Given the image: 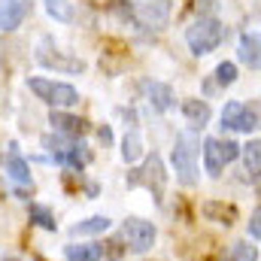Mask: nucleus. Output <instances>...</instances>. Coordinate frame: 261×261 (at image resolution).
<instances>
[{
	"mask_svg": "<svg viewBox=\"0 0 261 261\" xmlns=\"http://www.w3.org/2000/svg\"><path fill=\"white\" fill-rule=\"evenodd\" d=\"M200 213H203L210 222H219V225H225V228H231L234 219H237V210H234L231 203H219V200H206Z\"/></svg>",
	"mask_w": 261,
	"mask_h": 261,
	"instance_id": "dca6fc26",
	"label": "nucleus"
},
{
	"mask_svg": "<svg viewBox=\"0 0 261 261\" xmlns=\"http://www.w3.org/2000/svg\"><path fill=\"white\" fill-rule=\"evenodd\" d=\"M143 91H146V97H149V103H152V110H158V113H167L170 107H173V88L167 85V82H143Z\"/></svg>",
	"mask_w": 261,
	"mask_h": 261,
	"instance_id": "f8f14e48",
	"label": "nucleus"
},
{
	"mask_svg": "<svg viewBox=\"0 0 261 261\" xmlns=\"http://www.w3.org/2000/svg\"><path fill=\"white\" fill-rule=\"evenodd\" d=\"M49 125L58 130L61 137H82L85 134V122L76 119V116H70V113H64V110H52Z\"/></svg>",
	"mask_w": 261,
	"mask_h": 261,
	"instance_id": "ddd939ff",
	"label": "nucleus"
},
{
	"mask_svg": "<svg viewBox=\"0 0 261 261\" xmlns=\"http://www.w3.org/2000/svg\"><path fill=\"white\" fill-rule=\"evenodd\" d=\"M122 158H125L128 164H134V161L143 158V137H140V130L130 128L128 134H125V140H122Z\"/></svg>",
	"mask_w": 261,
	"mask_h": 261,
	"instance_id": "412c9836",
	"label": "nucleus"
},
{
	"mask_svg": "<svg viewBox=\"0 0 261 261\" xmlns=\"http://www.w3.org/2000/svg\"><path fill=\"white\" fill-rule=\"evenodd\" d=\"M46 3V12L55 18V21H73V6L70 0H43Z\"/></svg>",
	"mask_w": 261,
	"mask_h": 261,
	"instance_id": "5701e85b",
	"label": "nucleus"
},
{
	"mask_svg": "<svg viewBox=\"0 0 261 261\" xmlns=\"http://www.w3.org/2000/svg\"><path fill=\"white\" fill-rule=\"evenodd\" d=\"M43 149H49V155L61 164L64 155L73 149V140H67V137H61V134H46V137H43Z\"/></svg>",
	"mask_w": 261,
	"mask_h": 261,
	"instance_id": "aec40b11",
	"label": "nucleus"
},
{
	"mask_svg": "<svg viewBox=\"0 0 261 261\" xmlns=\"http://www.w3.org/2000/svg\"><path fill=\"white\" fill-rule=\"evenodd\" d=\"M216 82H219L222 88L234 85V82H237V64H231V61H222V64L216 67Z\"/></svg>",
	"mask_w": 261,
	"mask_h": 261,
	"instance_id": "b1692460",
	"label": "nucleus"
},
{
	"mask_svg": "<svg viewBox=\"0 0 261 261\" xmlns=\"http://www.w3.org/2000/svg\"><path fill=\"white\" fill-rule=\"evenodd\" d=\"M97 140H100L103 146L113 143V130H110V125H100V128H97Z\"/></svg>",
	"mask_w": 261,
	"mask_h": 261,
	"instance_id": "cd10ccee",
	"label": "nucleus"
},
{
	"mask_svg": "<svg viewBox=\"0 0 261 261\" xmlns=\"http://www.w3.org/2000/svg\"><path fill=\"white\" fill-rule=\"evenodd\" d=\"M170 161H173L176 179H179L186 189L197 186V161H195V146H192V137H189V134H179V137H176V146H173Z\"/></svg>",
	"mask_w": 261,
	"mask_h": 261,
	"instance_id": "39448f33",
	"label": "nucleus"
},
{
	"mask_svg": "<svg viewBox=\"0 0 261 261\" xmlns=\"http://www.w3.org/2000/svg\"><path fill=\"white\" fill-rule=\"evenodd\" d=\"M37 61L43 67H49V70H61V73H82V70H85V61H82V58L64 55L49 37L40 40V46H37Z\"/></svg>",
	"mask_w": 261,
	"mask_h": 261,
	"instance_id": "0eeeda50",
	"label": "nucleus"
},
{
	"mask_svg": "<svg viewBox=\"0 0 261 261\" xmlns=\"http://www.w3.org/2000/svg\"><path fill=\"white\" fill-rule=\"evenodd\" d=\"M222 128L240 130V134H255L258 130V107L255 103L228 100L225 110H222Z\"/></svg>",
	"mask_w": 261,
	"mask_h": 261,
	"instance_id": "423d86ee",
	"label": "nucleus"
},
{
	"mask_svg": "<svg viewBox=\"0 0 261 261\" xmlns=\"http://www.w3.org/2000/svg\"><path fill=\"white\" fill-rule=\"evenodd\" d=\"M110 219L107 216H91V219H85V222H76L73 228H70V234L73 237H91V234H107L110 231Z\"/></svg>",
	"mask_w": 261,
	"mask_h": 261,
	"instance_id": "a211bd4d",
	"label": "nucleus"
},
{
	"mask_svg": "<svg viewBox=\"0 0 261 261\" xmlns=\"http://www.w3.org/2000/svg\"><path fill=\"white\" fill-rule=\"evenodd\" d=\"M28 213H31V222H34V225H40V228H46V231H55V228H58L55 216H52L46 206H40V203H31V210H28Z\"/></svg>",
	"mask_w": 261,
	"mask_h": 261,
	"instance_id": "4be33fe9",
	"label": "nucleus"
},
{
	"mask_svg": "<svg viewBox=\"0 0 261 261\" xmlns=\"http://www.w3.org/2000/svg\"><path fill=\"white\" fill-rule=\"evenodd\" d=\"M31 0H0V31H15L24 24Z\"/></svg>",
	"mask_w": 261,
	"mask_h": 261,
	"instance_id": "9d476101",
	"label": "nucleus"
},
{
	"mask_svg": "<svg viewBox=\"0 0 261 261\" xmlns=\"http://www.w3.org/2000/svg\"><path fill=\"white\" fill-rule=\"evenodd\" d=\"M240 155H243V164H246V173H249L252 186H258V173H261V143H258V140H249L246 146H240Z\"/></svg>",
	"mask_w": 261,
	"mask_h": 261,
	"instance_id": "f3484780",
	"label": "nucleus"
},
{
	"mask_svg": "<svg viewBox=\"0 0 261 261\" xmlns=\"http://www.w3.org/2000/svg\"><path fill=\"white\" fill-rule=\"evenodd\" d=\"M237 58L249 67V70H258V64H261V37L255 34V31H246V34H240Z\"/></svg>",
	"mask_w": 261,
	"mask_h": 261,
	"instance_id": "9b49d317",
	"label": "nucleus"
},
{
	"mask_svg": "<svg viewBox=\"0 0 261 261\" xmlns=\"http://www.w3.org/2000/svg\"><path fill=\"white\" fill-rule=\"evenodd\" d=\"M110 9H113V12H116L122 21H128V24H134V21H137V18H134V9H130L128 0H113V3H110Z\"/></svg>",
	"mask_w": 261,
	"mask_h": 261,
	"instance_id": "a878e982",
	"label": "nucleus"
},
{
	"mask_svg": "<svg viewBox=\"0 0 261 261\" xmlns=\"http://www.w3.org/2000/svg\"><path fill=\"white\" fill-rule=\"evenodd\" d=\"M228 261H258V249L249 243H234L231 246V258Z\"/></svg>",
	"mask_w": 261,
	"mask_h": 261,
	"instance_id": "393cba45",
	"label": "nucleus"
},
{
	"mask_svg": "<svg viewBox=\"0 0 261 261\" xmlns=\"http://www.w3.org/2000/svg\"><path fill=\"white\" fill-rule=\"evenodd\" d=\"M122 234H125V240H128V246L134 252H149L158 231H155L152 222H146L140 216H130L128 222H125V228H122Z\"/></svg>",
	"mask_w": 261,
	"mask_h": 261,
	"instance_id": "1a4fd4ad",
	"label": "nucleus"
},
{
	"mask_svg": "<svg viewBox=\"0 0 261 261\" xmlns=\"http://www.w3.org/2000/svg\"><path fill=\"white\" fill-rule=\"evenodd\" d=\"M0 261H18V258H0Z\"/></svg>",
	"mask_w": 261,
	"mask_h": 261,
	"instance_id": "c85d7f7f",
	"label": "nucleus"
},
{
	"mask_svg": "<svg viewBox=\"0 0 261 261\" xmlns=\"http://www.w3.org/2000/svg\"><path fill=\"white\" fill-rule=\"evenodd\" d=\"M28 88L43 103H49L55 110H67V107H76L79 103V91L70 82H55V79H46V76H34V79H28Z\"/></svg>",
	"mask_w": 261,
	"mask_h": 261,
	"instance_id": "7ed1b4c3",
	"label": "nucleus"
},
{
	"mask_svg": "<svg viewBox=\"0 0 261 261\" xmlns=\"http://www.w3.org/2000/svg\"><path fill=\"white\" fill-rule=\"evenodd\" d=\"M182 116H186V122H189L192 128H206L213 110H210L206 100H200V97H189V100H182Z\"/></svg>",
	"mask_w": 261,
	"mask_h": 261,
	"instance_id": "4468645a",
	"label": "nucleus"
},
{
	"mask_svg": "<svg viewBox=\"0 0 261 261\" xmlns=\"http://www.w3.org/2000/svg\"><path fill=\"white\" fill-rule=\"evenodd\" d=\"M149 189V195L155 197L158 203L164 200V186H167V170H164V161L158 152H152L137 170H130L128 176V189Z\"/></svg>",
	"mask_w": 261,
	"mask_h": 261,
	"instance_id": "f03ea898",
	"label": "nucleus"
},
{
	"mask_svg": "<svg viewBox=\"0 0 261 261\" xmlns=\"http://www.w3.org/2000/svg\"><path fill=\"white\" fill-rule=\"evenodd\" d=\"M64 255H67V261H100L103 258V246H97V243H79V246H67Z\"/></svg>",
	"mask_w": 261,
	"mask_h": 261,
	"instance_id": "6ab92c4d",
	"label": "nucleus"
},
{
	"mask_svg": "<svg viewBox=\"0 0 261 261\" xmlns=\"http://www.w3.org/2000/svg\"><path fill=\"white\" fill-rule=\"evenodd\" d=\"M134 18L146 28H164L170 21V0H128Z\"/></svg>",
	"mask_w": 261,
	"mask_h": 261,
	"instance_id": "6e6552de",
	"label": "nucleus"
},
{
	"mask_svg": "<svg viewBox=\"0 0 261 261\" xmlns=\"http://www.w3.org/2000/svg\"><path fill=\"white\" fill-rule=\"evenodd\" d=\"M249 237H252L255 243L261 240V210L258 206L252 210V219H249Z\"/></svg>",
	"mask_w": 261,
	"mask_h": 261,
	"instance_id": "bb28decb",
	"label": "nucleus"
},
{
	"mask_svg": "<svg viewBox=\"0 0 261 261\" xmlns=\"http://www.w3.org/2000/svg\"><path fill=\"white\" fill-rule=\"evenodd\" d=\"M9 149H12L9 158H6V173H9V179L18 182V186H31V164L15 152V146H9Z\"/></svg>",
	"mask_w": 261,
	"mask_h": 261,
	"instance_id": "2eb2a0df",
	"label": "nucleus"
},
{
	"mask_svg": "<svg viewBox=\"0 0 261 261\" xmlns=\"http://www.w3.org/2000/svg\"><path fill=\"white\" fill-rule=\"evenodd\" d=\"M222 40H225V24L216 15H200L197 21L189 24V31H186V43H189L192 55H197V58L200 55H210L213 49H219Z\"/></svg>",
	"mask_w": 261,
	"mask_h": 261,
	"instance_id": "f257e3e1",
	"label": "nucleus"
},
{
	"mask_svg": "<svg viewBox=\"0 0 261 261\" xmlns=\"http://www.w3.org/2000/svg\"><path fill=\"white\" fill-rule=\"evenodd\" d=\"M237 155H240V146L234 140H216V137L203 140V170L210 176H222L225 164H231Z\"/></svg>",
	"mask_w": 261,
	"mask_h": 261,
	"instance_id": "20e7f679",
	"label": "nucleus"
}]
</instances>
